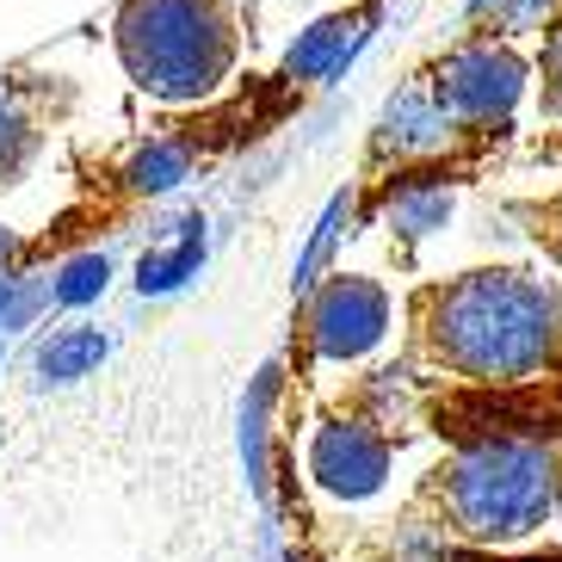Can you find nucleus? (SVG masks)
Listing matches in <instances>:
<instances>
[{"mask_svg":"<svg viewBox=\"0 0 562 562\" xmlns=\"http://www.w3.org/2000/svg\"><path fill=\"white\" fill-rule=\"evenodd\" d=\"M402 364L420 390H507L562 359L557 266H463L402 297Z\"/></svg>","mask_w":562,"mask_h":562,"instance_id":"nucleus-1","label":"nucleus"},{"mask_svg":"<svg viewBox=\"0 0 562 562\" xmlns=\"http://www.w3.org/2000/svg\"><path fill=\"white\" fill-rule=\"evenodd\" d=\"M402 513L463 550H519L562 519V439L463 432L414 476Z\"/></svg>","mask_w":562,"mask_h":562,"instance_id":"nucleus-2","label":"nucleus"},{"mask_svg":"<svg viewBox=\"0 0 562 562\" xmlns=\"http://www.w3.org/2000/svg\"><path fill=\"white\" fill-rule=\"evenodd\" d=\"M414 432H420V383L408 378L402 359H390L352 378L347 396L315 414L310 446H303L310 482L334 501H371Z\"/></svg>","mask_w":562,"mask_h":562,"instance_id":"nucleus-3","label":"nucleus"},{"mask_svg":"<svg viewBox=\"0 0 562 562\" xmlns=\"http://www.w3.org/2000/svg\"><path fill=\"white\" fill-rule=\"evenodd\" d=\"M117 56L143 93L192 105L229 81L241 56V25L229 0H124Z\"/></svg>","mask_w":562,"mask_h":562,"instance_id":"nucleus-4","label":"nucleus"},{"mask_svg":"<svg viewBox=\"0 0 562 562\" xmlns=\"http://www.w3.org/2000/svg\"><path fill=\"white\" fill-rule=\"evenodd\" d=\"M420 432L432 439H463V432L562 439V359L507 390H420Z\"/></svg>","mask_w":562,"mask_h":562,"instance_id":"nucleus-5","label":"nucleus"},{"mask_svg":"<svg viewBox=\"0 0 562 562\" xmlns=\"http://www.w3.org/2000/svg\"><path fill=\"white\" fill-rule=\"evenodd\" d=\"M390 291L364 272H334V279H315L303 291L297 310V352L303 364H359L364 352L383 347L390 334Z\"/></svg>","mask_w":562,"mask_h":562,"instance_id":"nucleus-6","label":"nucleus"},{"mask_svg":"<svg viewBox=\"0 0 562 562\" xmlns=\"http://www.w3.org/2000/svg\"><path fill=\"white\" fill-rule=\"evenodd\" d=\"M371 25H378V0H359V7H340V13L315 19L310 32L284 50V75H279V81H310V87L334 81V75L364 50Z\"/></svg>","mask_w":562,"mask_h":562,"instance_id":"nucleus-7","label":"nucleus"},{"mask_svg":"<svg viewBox=\"0 0 562 562\" xmlns=\"http://www.w3.org/2000/svg\"><path fill=\"white\" fill-rule=\"evenodd\" d=\"M359 562H470V550L451 544L446 531H432L427 519H414V513H390V519H378V526L359 538V550H352Z\"/></svg>","mask_w":562,"mask_h":562,"instance_id":"nucleus-8","label":"nucleus"},{"mask_svg":"<svg viewBox=\"0 0 562 562\" xmlns=\"http://www.w3.org/2000/svg\"><path fill=\"white\" fill-rule=\"evenodd\" d=\"M105 352H112V340H105L100 328H87V322H68V328H50L44 340H37L32 378H37V383H75V378H87V371H93Z\"/></svg>","mask_w":562,"mask_h":562,"instance_id":"nucleus-9","label":"nucleus"},{"mask_svg":"<svg viewBox=\"0 0 562 562\" xmlns=\"http://www.w3.org/2000/svg\"><path fill=\"white\" fill-rule=\"evenodd\" d=\"M192 155H199L192 136H149V143L131 155V167H124V186H131V192H173V186L192 173Z\"/></svg>","mask_w":562,"mask_h":562,"instance_id":"nucleus-10","label":"nucleus"},{"mask_svg":"<svg viewBox=\"0 0 562 562\" xmlns=\"http://www.w3.org/2000/svg\"><path fill=\"white\" fill-rule=\"evenodd\" d=\"M199 260H204V223L199 216H186V223H173V241H161V248L143 254L136 284H143V291H173V284L192 279V266Z\"/></svg>","mask_w":562,"mask_h":562,"instance_id":"nucleus-11","label":"nucleus"},{"mask_svg":"<svg viewBox=\"0 0 562 562\" xmlns=\"http://www.w3.org/2000/svg\"><path fill=\"white\" fill-rule=\"evenodd\" d=\"M531 105H538V124L562 131V0L538 32V50H531Z\"/></svg>","mask_w":562,"mask_h":562,"instance_id":"nucleus-12","label":"nucleus"},{"mask_svg":"<svg viewBox=\"0 0 562 562\" xmlns=\"http://www.w3.org/2000/svg\"><path fill=\"white\" fill-rule=\"evenodd\" d=\"M507 216L531 235V248L544 254V266H557V272H562V186L531 192V199H513Z\"/></svg>","mask_w":562,"mask_h":562,"instance_id":"nucleus-13","label":"nucleus"},{"mask_svg":"<svg viewBox=\"0 0 562 562\" xmlns=\"http://www.w3.org/2000/svg\"><path fill=\"white\" fill-rule=\"evenodd\" d=\"M105 279H112V260H105V254H68L50 279V303L81 310V303H93L105 291Z\"/></svg>","mask_w":562,"mask_h":562,"instance_id":"nucleus-14","label":"nucleus"},{"mask_svg":"<svg viewBox=\"0 0 562 562\" xmlns=\"http://www.w3.org/2000/svg\"><path fill=\"white\" fill-rule=\"evenodd\" d=\"M32 149H37V131L25 124V112H19L7 93H0V186H13L19 173H25Z\"/></svg>","mask_w":562,"mask_h":562,"instance_id":"nucleus-15","label":"nucleus"},{"mask_svg":"<svg viewBox=\"0 0 562 562\" xmlns=\"http://www.w3.org/2000/svg\"><path fill=\"white\" fill-rule=\"evenodd\" d=\"M44 303H50V284H32V279L0 272V334L7 328H32Z\"/></svg>","mask_w":562,"mask_h":562,"instance_id":"nucleus-16","label":"nucleus"},{"mask_svg":"<svg viewBox=\"0 0 562 562\" xmlns=\"http://www.w3.org/2000/svg\"><path fill=\"white\" fill-rule=\"evenodd\" d=\"M531 155H538V161H550V167H557V161H562V131H544V136H531Z\"/></svg>","mask_w":562,"mask_h":562,"instance_id":"nucleus-17","label":"nucleus"},{"mask_svg":"<svg viewBox=\"0 0 562 562\" xmlns=\"http://www.w3.org/2000/svg\"><path fill=\"white\" fill-rule=\"evenodd\" d=\"M13 260H19V235L0 229V272H13Z\"/></svg>","mask_w":562,"mask_h":562,"instance_id":"nucleus-18","label":"nucleus"}]
</instances>
